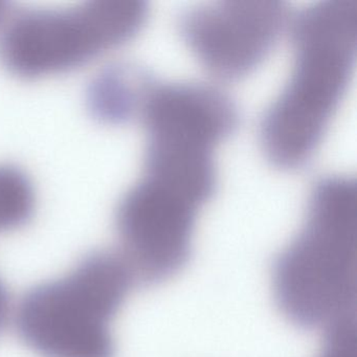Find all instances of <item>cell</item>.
<instances>
[{
  "label": "cell",
  "mask_w": 357,
  "mask_h": 357,
  "mask_svg": "<svg viewBox=\"0 0 357 357\" xmlns=\"http://www.w3.org/2000/svg\"><path fill=\"white\" fill-rule=\"evenodd\" d=\"M8 3H3V1H0V26L6 22V17L8 15Z\"/></svg>",
  "instance_id": "cell-10"
},
{
  "label": "cell",
  "mask_w": 357,
  "mask_h": 357,
  "mask_svg": "<svg viewBox=\"0 0 357 357\" xmlns=\"http://www.w3.org/2000/svg\"><path fill=\"white\" fill-rule=\"evenodd\" d=\"M155 79L130 64H114L93 79L87 89V106L93 118L109 125L139 119L148 91Z\"/></svg>",
  "instance_id": "cell-8"
},
{
  "label": "cell",
  "mask_w": 357,
  "mask_h": 357,
  "mask_svg": "<svg viewBox=\"0 0 357 357\" xmlns=\"http://www.w3.org/2000/svg\"><path fill=\"white\" fill-rule=\"evenodd\" d=\"M149 8L142 0H97L66 9L24 10L0 32V61L20 78L80 68L135 38Z\"/></svg>",
  "instance_id": "cell-4"
},
{
  "label": "cell",
  "mask_w": 357,
  "mask_h": 357,
  "mask_svg": "<svg viewBox=\"0 0 357 357\" xmlns=\"http://www.w3.org/2000/svg\"><path fill=\"white\" fill-rule=\"evenodd\" d=\"M145 168L183 177L217 174L215 151L238 126L234 102L214 87L154 80L139 119Z\"/></svg>",
  "instance_id": "cell-5"
},
{
  "label": "cell",
  "mask_w": 357,
  "mask_h": 357,
  "mask_svg": "<svg viewBox=\"0 0 357 357\" xmlns=\"http://www.w3.org/2000/svg\"><path fill=\"white\" fill-rule=\"evenodd\" d=\"M202 206L143 176L119 202L118 254L135 285L154 286L178 275L192 256Z\"/></svg>",
  "instance_id": "cell-6"
},
{
  "label": "cell",
  "mask_w": 357,
  "mask_h": 357,
  "mask_svg": "<svg viewBox=\"0 0 357 357\" xmlns=\"http://www.w3.org/2000/svg\"><path fill=\"white\" fill-rule=\"evenodd\" d=\"M287 24L283 1H219L185 11L179 31L211 75L235 81L254 73L267 59Z\"/></svg>",
  "instance_id": "cell-7"
},
{
  "label": "cell",
  "mask_w": 357,
  "mask_h": 357,
  "mask_svg": "<svg viewBox=\"0 0 357 357\" xmlns=\"http://www.w3.org/2000/svg\"><path fill=\"white\" fill-rule=\"evenodd\" d=\"M135 285L118 252L93 250L26 292L18 335L38 357H114L112 323Z\"/></svg>",
  "instance_id": "cell-3"
},
{
  "label": "cell",
  "mask_w": 357,
  "mask_h": 357,
  "mask_svg": "<svg viewBox=\"0 0 357 357\" xmlns=\"http://www.w3.org/2000/svg\"><path fill=\"white\" fill-rule=\"evenodd\" d=\"M290 26L291 74L260 130L267 160L282 170L312 158L344 99L356 61L357 0H321Z\"/></svg>",
  "instance_id": "cell-1"
},
{
  "label": "cell",
  "mask_w": 357,
  "mask_h": 357,
  "mask_svg": "<svg viewBox=\"0 0 357 357\" xmlns=\"http://www.w3.org/2000/svg\"><path fill=\"white\" fill-rule=\"evenodd\" d=\"M317 357H356V317L340 319L326 328Z\"/></svg>",
  "instance_id": "cell-9"
},
{
  "label": "cell",
  "mask_w": 357,
  "mask_h": 357,
  "mask_svg": "<svg viewBox=\"0 0 357 357\" xmlns=\"http://www.w3.org/2000/svg\"><path fill=\"white\" fill-rule=\"evenodd\" d=\"M356 183L324 177L311 192L302 229L273 262L275 303L296 327L325 330L356 317Z\"/></svg>",
  "instance_id": "cell-2"
}]
</instances>
